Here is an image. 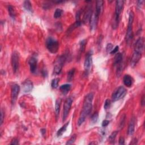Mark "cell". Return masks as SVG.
I'll list each match as a JSON object with an SVG mask.
<instances>
[{
	"label": "cell",
	"instance_id": "83f0119b",
	"mask_svg": "<svg viewBox=\"0 0 145 145\" xmlns=\"http://www.w3.org/2000/svg\"><path fill=\"white\" fill-rule=\"evenodd\" d=\"M23 7L26 10H27L28 12L33 13V7H32V5L30 1H25L23 3Z\"/></svg>",
	"mask_w": 145,
	"mask_h": 145
},
{
	"label": "cell",
	"instance_id": "9a60e30c",
	"mask_svg": "<svg viewBox=\"0 0 145 145\" xmlns=\"http://www.w3.org/2000/svg\"><path fill=\"white\" fill-rule=\"evenodd\" d=\"M23 91L25 92H29L33 89V83L31 80L27 79L23 82L22 85Z\"/></svg>",
	"mask_w": 145,
	"mask_h": 145
},
{
	"label": "cell",
	"instance_id": "7402d4cb",
	"mask_svg": "<svg viewBox=\"0 0 145 145\" xmlns=\"http://www.w3.org/2000/svg\"><path fill=\"white\" fill-rule=\"evenodd\" d=\"M71 85L70 84H65L60 87V90L61 92L63 94H66L70 90Z\"/></svg>",
	"mask_w": 145,
	"mask_h": 145
},
{
	"label": "cell",
	"instance_id": "f35d334b",
	"mask_svg": "<svg viewBox=\"0 0 145 145\" xmlns=\"http://www.w3.org/2000/svg\"><path fill=\"white\" fill-rule=\"evenodd\" d=\"M109 122L110 121L109 120H104L103 121V123H102V126L103 127H106V126H107L109 124Z\"/></svg>",
	"mask_w": 145,
	"mask_h": 145
},
{
	"label": "cell",
	"instance_id": "f1b7e54d",
	"mask_svg": "<svg viewBox=\"0 0 145 145\" xmlns=\"http://www.w3.org/2000/svg\"><path fill=\"white\" fill-rule=\"evenodd\" d=\"M75 72V69L72 68L70 70H69L68 72V80L69 82H71V81L73 79V77L74 76Z\"/></svg>",
	"mask_w": 145,
	"mask_h": 145
},
{
	"label": "cell",
	"instance_id": "277c9868",
	"mask_svg": "<svg viewBox=\"0 0 145 145\" xmlns=\"http://www.w3.org/2000/svg\"><path fill=\"white\" fill-rule=\"evenodd\" d=\"M46 47L51 53H56L59 49V43L56 39L49 37L46 40Z\"/></svg>",
	"mask_w": 145,
	"mask_h": 145
},
{
	"label": "cell",
	"instance_id": "4dcf8cb0",
	"mask_svg": "<svg viewBox=\"0 0 145 145\" xmlns=\"http://www.w3.org/2000/svg\"><path fill=\"white\" fill-rule=\"evenodd\" d=\"M60 81L59 78H54L52 80L51 86L53 88H57L59 86V83Z\"/></svg>",
	"mask_w": 145,
	"mask_h": 145
},
{
	"label": "cell",
	"instance_id": "ab89813d",
	"mask_svg": "<svg viewBox=\"0 0 145 145\" xmlns=\"http://www.w3.org/2000/svg\"><path fill=\"white\" fill-rule=\"evenodd\" d=\"M19 144V140L17 138H14L11 141L10 144Z\"/></svg>",
	"mask_w": 145,
	"mask_h": 145
},
{
	"label": "cell",
	"instance_id": "7dc6e473",
	"mask_svg": "<svg viewBox=\"0 0 145 145\" xmlns=\"http://www.w3.org/2000/svg\"><path fill=\"white\" fill-rule=\"evenodd\" d=\"M40 132H41V133L43 135H44L46 133V130L45 129H42L41 130H40Z\"/></svg>",
	"mask_w": 145,
	"mask_h": 145
},
{
	"label": "cell",
	"instance_id": "1f68e13d",
	"mask_svg": "<svg viewBox=\"0 0 145 145\" xmlns=\"http://www.w3.org/2000/svg\"><path fill=\"white\" fill-rule=\"evenodd\" d=\"M118 131H115L113 133H112V134L110 135L109 137V141H110L111 143H114L115 138L116 137V135L118 133Z\"/></svg>",
	"mask_w": 145,
	"mask_h": 145
},
{
	"label": "cell",
	"instance_id": "ee69618b",
	"mask_svg": "<svg viewBox=\"0 0 145 145\" xmlns=\"http://www.w3.org/2000/svg\"><path fill=\"white\" fill-rule=\"evenodd\" d=\"M4 121V112L2 110H1V125H2Z\"/></svg>",
	"mask_w": 145,
	"mask_h": 145
},
{
	"label": "cell",
	"instance_id": "3957f363",
	"mask_svg": "<svg viewBox=\"0 0 145 145\" xmlns=\"http://www.w3.org/2000/svg\"><path fill=\"white\" fill-rule=\"evenodd\" d=\"M124 1H117L116 2L115 7V19L114 23H113L112 27L113 28H116L118 25V23L120 21V17L122 11L123 10Z\"/></svg>",
	"mask_w": 145,
	"mask_h": 145
},
{
	"label": "cell",
	"instance_id": "7a4b0ae2",
	"mask_svg": "<svg viewBox=\"0 0 145 145\" xmlns=\"http://www.w3.org/2000/svg\"><path fill=\"white\" fill-rule=\"evenodd\" d=\"M134 18V14L133 11H131L129 13L128 25L126 30V34L125 36V40L127 44L130 45L132 43L133 38V25Z\"/></svg>",
	"mask_w": 145,
	"mask_h": 145
},
{
	"label": "cell",
	"instance_id": "44dd1931",
	"mask_svg": "<svg viewBox=\"0 0 145 145\" xmlns=\"http://www.w3.org/2000/svg\"><path fill=\"white\" fill-rule=\"evenodd\" d=\"M122 62H123V56L121 53H117L116 54L114 59V66H116L118 64H120Z\"/></svg>",
	"mask_w": 145,
	"mask_h": 145
},
{
	"label": "cell",
	"instance_id": "60d3db41",
	"mask_svg": "<svg viewBox=\"0 0 145 145\" xmlns=\"http://www.w3.org/2000/svg\"><path fill=\"white\" fill-rule=\"evenodd\" d=\"M138 143V140L137 138H133L132 141L130 142L129 144H137Z\"/></svg>",
	"mask_w": 145,
	"mask_h": 145
},
{
	"label": "cell",
	"instance_id": "8fae6325",
	"mask_svg": "<svg viewBox=\"0 0 145 145\" xmlns=\"http://www.w3.org/2000/svg\"><path fill=\"white\" fill-rule=\"evenodd\" d=\"M143 49H144V39L142 37H139L135 43L134 52L142 54Z\"/></svg>",
	"mask_w": 145,
	"mask_h": 145
},
{
	"label": "cell",
	"instance_id": "cb8c5ba5",
	"mask_svg": "<svg viewBox=\"0 0 145 145\" xmlns=\"http://www.w3.org/2000/svg\"><path fill=\"white\" fill-rule=\"evenodd\" d=\"M117 66V70H116V75L117 77H120L122 72L123 71L124 68V62H122L120 64H118Z\"/></svg>",
	"mask_w": 145,
	"mask_h": 145
},
{
	"label": "cell",
	"instance_id": "c3c4849f",
	"mask_svg": "<svg viewBox=\"0 0 145 145\" xmlns=\"http://www.w3.org/2000/svg\"><path fill=\"white\" fill-rule=\"evenodd\" d=\"M98 143L96 142H91L89 143V144H98Z\"/></svg>",
	"mask_w": 145,
	"mask_h": 145
},
{
	"label": "cell",
	"instance_id": "b9f144b4",
	"mask_svg": "<svg viewBox=\"0 0 145 145\" xmlns=\"http://www.w3.org/2000/svg\"><path fill=\"white\" fill-rule=\"evenodd\" d=\"M125 144V140L124 138L123 137H120L119 138V144Z\"/></svg>",
	"mask_w": 145,
	"mask_h": 145
},
{
	"label": "cell",
	"instance_id": "8d00e7d4",
	"mask_svg": "<svg viewBox=\"0 0 145 145\" xmlns=\"http://www.w3.org/2000/svg\"><path fill=\"white\" fill-rule=\"evenodd\" d=\"M113 47H114V45H113V44H111V43H109V44L107 45V47H106L107 52L110 53V52H111V51L113 49Z\"/></svg>",
	"mask_w": 145,
	"mask_h": 145
},
{
	"label": "cell",
	"instance_id": "52a82bcc",
	"mask_svg": "<svg viewBox=\"0 0 145 145\" xmlns=\"http://www.w3.org/2000/svg\"><path fill=\"white\" fill-rule=\"evenodd\" d=\"M72 98L71 97H69L66 99L65 101L64 105H63V115H62V121H65L67 118L69 112L70 111V108L72 103Z\"/></svg>",
	"mask_w": 145,
	"mask_h": 145
},
{
	"label": "cell",
	"instance_id": "d4e9b609",
	"mask_svg": "<svg viewBox=\"0 0 145 145\" xmlns=\"http://www.w3.org/2000/svg\"><path fill=\"white\" fill-rule=\"evenodd\" d=\"M7 10L9 12V14L10 16V17L13 19L15 20V17H16V14L15 12V10H14V7L11 5H9L7 7Z\"/></svg>",
	"mask_w": 145,
	"mask_h": 145
},
{
	"label": "cell",
	"instance_id": "74e56055",
	"mask_svg": "<svg viewBox=\"0 0 145 145\" xmlns=\"http://www.w3.org/2000/svg\"><path fill=\"white\" fill-rule=\"evenodd\" d=\"M118 49H119V47H118V45L117 46H116L115 48L114 49H113L111 51V52H110L109 53H111V54H116L117 52H118Z\"/></svg>",
	"mask_w": 145,
	"mask_h": 145
},
{
	"label": "cell",
	"instance_id": "ac0fdd59",
	"mask_svg": "<svg viewBox=\"0 0 145 145\" xmlns=\"http://www.w3.org/2000/svg\"><path fill=\"white\" fill-rule=\"evenodd\" d=\"M103 5L104 1L102 0H99L96 2V10L95 13L97 14V15L99 17L103 10Z\"/></svg>",
	"mask_w": 145,
	"mask_h": 145
},
{
	"label": "cell",
	"instance_id": "d6986e66",
	"mask_svg": "<svg viewBox=\"0 0 145 145\" xmlns=\"http://www.w3.org/2000/svg\"><path fill=\"white\" fill-rule=\"evenodd\" d=\"M123 82L125 86H126L127 87H130L133 85V78L130 75H125L123 78Z\"/></svg>",
	"mask_w": 145,
	"mask_h": 145
},
{
	"label": "cell",
	"instance_id": "6da1fadb",
	"mask_svg": "<svg viewBox=\"0 0 145 145\" xmlns=\"http://www.w3.org/2000/svg\"><path fill=\"white\" fill-rule=\"evenodd\" d=\"M94 99V94L92 92L86 95L84 99L82 110L81 111L79 118L78 120V125L80 126L84 121H85L86 117L90 114L92 108V101Z\"/></svg>",
	"mask_w": 145,
	"mask_h": 145
},
{
	"label": "cell",
	"instance_id": "9c48e42d",
	"mask_svg": "<svg viewBox=\"0 0 145 145\" xmlns=\"http://www.w3.org/2000/svg\"><path fill=\"white\" fill-rule=\"evenodd\" d=\"M11 63L13 72L16 73L18 70L19 66V54L18 52L14 51L11 55Z\"/></svg>",
	"mask_w": 145,
	"mask_h": 145
},
{
	"label": "cell",
	"instance_id": "ba28073f",
	"mask_svg": "<svg viewBox=\"0 0 145 145\" xmlns=\"http://www.w3.org/2000/svg\"><path fill=\"white\" fill-rule=\"evenodd\" d=\"M92 54H93L92 51H90L87 53L85 58V62H84V69L86 74H88L91 70L92 65Z\"/></svg>",
	"mask_w": 145,
	"mask_h": 145
},
{
	"label": "cell",
	"instance_id": "f546056e",
	"mask_svg": "<svg viewBox=\"0 0 145 145\" xmlns=\"http://www.w3.org/2000/svg\"><path fill=\"white\" fill-rule=\"evenodd\" d=\"M63 13V10L61 9H56V10H55L54 13L53 17L55 19L60 18L62 16Z\"/></svg>",
	"mask_w": 145,
	"mask_h": 145
},
{
	"label": "cell",
	"instance_id": "8992f818",
	"mask_svg": "<svg viewBox=\"0 0 145 145\" xmlns=\"http://www.w3.org/2000/svg\"><path fill=\"white\" fill-rule=\"evenodd\" d=\"M66 60V57L65 55H62L59 57V59L55 62L53 69V74L58 75L60 74V72L62 71V69L63 65Z\"/></svg>",
	"mask_w": 145,
	"mask_h": 145
},
{
	"label": "cell",
	"instance_id": "4316f807",
	"mask_svg": "<svg viewBox=\"0 0 145 145\" xmlns=\"http://www.w3.org/2000/svg\"><path fill=\"white\" fill-rule=\"evenodd\" d=\"M87 44V40L84 39L81 40L79 43V55H80L84 52L85 49L86 45Z\"/></svg>",
	"mask_w": 145,
	"mask_h": 145
},
{
	"label": "cell",
	"instance_id": "2e32d148",
	"mask_svg": "<svg viewBox=\"0 0 145 145\" xmlns=\"http://www.w3.org/2000/svg\"><path fill=\"white\" fill-rule=\"evenodd\" d=\"M135 119L134 117H133L130 120L129 124L128 129H127V134L131 136L134 133L135 130Z\"/></svg>",
	"mask_w": 145,
	"mask_h": 145
},
{
	"label": "cell",
	"instance_id": "4fadbf2b",
	"mask_svg": "<svg viewBox=\"0 0 145 145\" xmlns=\"http://www.w3.org/2000/svg\"><path fill=\"white\" fill-rule=\"evenodd\" d=\"M29 65L30 67V71L31 73L35 74L36 72L37 68V60L36 57H32L28 61Z\"/></svg>",
	"mask_w": 145,
	"mask_h": 145
},
{
	"label": "cell",
	"instance_id": "603a6c76",
	"mask_svg": "<svg viewBox=\"0 0 145 145\" xmlns=\"http://www.w3.org/2000/svg\"><path fill=\"white\" fill-rule=\"evenodd\" d=\"M69 121H68V123H66L65 124L63 125L61 127V128L58 130L57 131V137H61L63 133H65V132L66 130V129H67V127L69 125Z\"/></svg>",
	"mask_w": 145,
	"mask_h": 145
},
{
	"label": "cell",
	"instance_id": "30bf717a",
	"mask_svg": "<svg viewBox=\"0 0 145 145\" xmlns=\"http://www.w3.org/2000/svg\"><path fill=\"white\" fill-rule=\"evenodd\" d=\"M20 92V86L18 84H14L11 87V104L14 105L15 104L17 98Z\"/></svg>",
	"mask_w": 145,
	"mask_h": 145
},
{
	"label": "cell",
	"instance_id": "7bdbcfd3",
	"mask_svg": "<svg viewBox=\"0 0 145 145\" xmlns=\"http://www.w3.org/2000/svg\"><path fill=\"white\" fill-rule=\"evenodd\" d=\"M145 98H144V95H143L141 99V106L142 107L144 106V104H145Z\"/></svg>",
	"mask_w": 145,
	"mask_h": 145
},
{
	"label": "cell",
	"instance_id": "f6af8a7d",
	"mask_svg": "<svg viewBox=\"0 0 145 145\" xmlns=\"http://www.w3.org/2000/svg\"><path fill=\"white\" fill-rule=\"evenodd\" d=\"M42 74H43V76H44V77H47V71L43 70V71H42Z\"/></svg>",
	"mask_w": 145,
	"mask_h": 145
},
{
	"label": "cell",
	"instance_id": "ffe728a7",
	"mask_svg": "<svg viewBox=\"0 0 145 145\" xmlns=\"http://www.w3.org/2000/svg\"><path fill=\"white\" fill-rule=\"evenodd\" d=\"M81 25H82V22L80 21H76V22H75L73 25H72L69 27V28L68 29L67 31H66V33H67L68 35L70 34L71 32H72L75 30V28H77L78 27H79L80 26H81Z\"/></svg>",
	"mask_w": 145,
	"mask_h": 145
},
{
	"label": "cell",
	"instance_id": "484cf974",
	"mask_svg": "<svg viewBox=\"0 0 145 145\" xmlns=\"http://www.w3.org/2000/svg\"><path fill=\"white\" fill-rule=\"evenodd\" d=\"M61 104V99H57L56 101V104H55V112H56V115L57 117L59 115Z\"/></svg>",
	"mask_w": 145,
	"mask_h": 145
},
{
	"label": "cell",
	"instance_id": "d6a6232c",
	"mask_svg": "<svg viewBox=\"0 0 145 145\" xmlns=\"http://www.w3.org/2000/svg\"><path fill=\"white\" fill-rule=\"evenodd\" d=\"M99 118V114L98 112H95L94 114L92 115V116L91 117V121L93 124L96 123L98 120Z\"/></svg>",
	"mask_w": 145,
	"mask_h": 145
},
{
	"label": "cell",
	"instance_id": "7c38bea8",
	"mask_svg": "<svg viewBox=\"0 0 145 145\" xmlns=\"http://www.w3.org/2000/svg\"><path fill=\"white\" fill-rule=\"evenodd\" d=\"M99 17L97 15L95 12L92 13L91 18L90 19V30L93 31L96 30V28L98 25V19Z\"/></svg>",
	"mask_w": 145,
	"mask_h": 145
},
{
	"label": "cell",
	"instance_id": "e0dca14e",
	"mask_svg": "<svg viewBox=\"0 0 145 145\" xmlns=\"http://www.w3.org/2000/svg\"><path fill=\"white\" fill-rule=\"evenodd\" d=\"M87 10H86V12L84 14V16L83 18L82 22L83 23H86L90 21V19L91 17L92 14L91 7L88 6L87 7Z\"/></svg>",
	"mask_w": 145,
	"mask_h": 145
},
{
	"label": "cell",
	"instance_id": "bcb514c9",
	"mask_svg": "<svg viewBox=\"0 0 145 145\" xmlns=\"http://www.w3.org/2000/svg\"><path fill=\"white\" fill-rule=\"evenodd\" d=\"M143 1H138L137 2L138 3V6H139L140 7H141V6H142V3H143Z\"/></svg>",
	"mask_w": 145,
	"mask_h": 145
},
{
	"label": "cell",
	"instance_id": "5b68a950",
	"mask_svg": "<svg viewBox=\"0 0 145 145\" xmlns=\"http://www.w3.org/2000/svg\"><path fill=\"white\" fill-rule=\"evenodd\" d=\"M127 93L126 88L123 86H120L117 89H116L113 92L112 95V100L114 102L120 100L123 98Z\"/></svg>",
	"mask_w": 145,
	"mask_h": 145
},
{
	"label": "cell",
	"instance_id": "5bb4252c",
	"mask_svg": "<svg viewBox=\"0 0 145 145\" xmlns=\"http://www.w3.org/2000/svg\"><path fill=\"white\" fill-rule=\"evenodd\" d=\"M142 54L134 52V53H133L132 55L131 61H130V65H131L132 68H134V66L137 65V63L139 62V61L140 60L142 57Z\"/></svg>",
	"mask_w": 145,
	"mask_h": 145
},
{
	"label": "cell",
	"instance_id": "836d02e7",
	"mask_svg": "<svg viewBox=\"0 0 145 145\" xmlns=\"http://www.w3.org/2000/svg\"><path fill=\"white\" fill-rule=\"evenodd\" d=\"M76 138H77L76 134H73V135L71 136V138L69 139V140L67 141V142L66 143V144H74L75 140H76Z\"/></svg>",
	"mask_w": 145,
	"mask_h": 145
},
{
	"label": "cell",
	"instance_id": "e575fe53",
	"mask_svg": "<svg viewBox=\"0 0 145 145\" xmlns=\"http://www.w3.org/2000/svg\"><path fill=\"white\" fill-rule=\"evenodd\" d=\"M111 100L109 99H107L105 101V103H104V108L106 110L110 108V107H111Z\"/></svg>",
	"mask_w": 145,
	"mask_h": 145
},
{
	"label": "cell",
	"instance_id": "d590c367",
	"mask_svg": "<svg viewBox=\"0 0 145 145\" xmlns=\"http://www.w3.org/2000/svg\"><path fill=\"white\" fill-rule=\"evenodd\" d=\"M125 118H126V116L125 115H124L123 116H122L121 120H120V128H123L125 124Z\"/></svg>",
	"mask_w": 145,
	"mask_h": 145
}]
</instances>
